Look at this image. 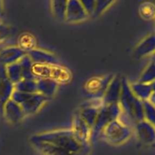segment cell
<instances>
[{"label": "cell", "mask_w": 155, "mask_h": 155, "mask_svg": "<svg viewBox=\"0 0 155 155\" xmlns=\"http://www.w3.org/2000/svg\"><path fill=\"white\" fill-rule=\"evenodd\" d=\"M134 127L138 139L141 142L146 145L155 143V127L145 120L137 123Z\"/></svg>", "instance_id": "cell-12"}, {"label": "cell", "mask_w": 155, "mask_h": 155, "mask_svg": "<svg viewBox=\"0 0 155 155\" xmlns=\"http://www.w3.org/2000/svg\"><path fill=\"white\" fill-rule=\"evenodd\" d=\"M114 75H107L104 77H93L88 80L85 86V90L89 98L102 99L107 86Z\"/></svg>", "instance_id": "cell-6"}, {"label": "cell", "mask_w": 155, "mask_h": 155, "mask_svg": "<svg viewBox=\"0 0 155 155\" xmlns=\"http://www.w3.org/2000/svg\"><path fill=\"white\" fill-rule=\"evenodd\" d=\"M2 113L4 114L6 120L11 124H14L21 122L25 116V114L21 106L12 99L8 100L5 104L2 109Z\"/></svg>", "instance_id": "cell-13"}, {"label": "cell", "mask_w": 155, "mask_h": 155, "mask_svg": "<svg viewBox=\"0 0 155 155\" xmlns=\"http://www.w3.org/2000/svg\"><path fill=\"white\" fill-rule=\"evenodd\" d=\"M2 2L0 1V16L2 15Z\"/></svg>", "instance_id": "cell-33"}, {"label": "cell", "mask_w": 155, "mask_h": 155, "mask_svg": "<svg viewBox=\"0 0 155 155\" xmlns=\"http://www.w3.org/2000/svg\"><path fill=\"white\" fill-rule=\"evenodd\" d=\"M132 134L131 127L126 125L120 120H116L104 128L101 136L110 145H120L128 141Z\"/></svg>", "instance_id": "cell-4"}, {"label": "cell", "mask_w": 155, "mask_h": 155, "mask_svg": "<svg viewBox=\"0 0 155 155\" xmlns=\"http://www.w3.org/2000/svg\"><path fill=\"white\" fill-rule=\"evenodd\" d=\"M104 105L102 99L89 98L87 101L83 103L81 109L78 112L79 115L86 122L92 130L96 121L100 108Z\"/></svg>", "instance_id": "cell-8"}, {"label": "cell", "mask_w": 155, "mask_h": 155, "mask_svg": "<svg viewBox=\"0 0 155 155\" xmlns=\"http://www.w3.org/2000/svg\"><path fill=\"white\" fill-rule=\"evenodd\" d=\"M20 66L21 68L23 79L25 80H36V77L34 74V64L31 61L27 54L22 58L19 61Z\"/></svg>", "instance_id": "cell-20"}, {"label": "cell", "mask_w": 155, "mask_h": 155, "mask_svg": "<svg viewBox=\"0 0 155 155\" xmlns=\"http://www.w3.org/2000/svg\"><path fill=\"white\" fill-rule=\"evenodd\" d=\"M26 54L27 52L21 49L19 46L8 47L0 51V64L8 66L19 62Z\"/></svg>", "instance_id": "cell-15"}, {"label": "cell", "mask_w": 155, "mask_h": 155, "mask_svg": "<svg viewBox=\"0 0 155 155\" xmlns=\"http://www.w3.org/2000/svg\"><path fill=\"white\" fill-rule=\"evenodd\" d=\"M20 48L24 51H30L33 49L35 46V39L30 34H24L20 37Z\"/></svg>", "instance_id": "cell-27"}, {"label": "cell", "mask_w": 155, "mask_h": 155, "mask_svg": "<svg viewBox=\"0 0 155 155\" xmlns=\"http://www.w3.org/2000/svg\"><path fill=\"white\" fill-rule=\"evenodd\" d=\"M29 141L42 155H88L90 151V143L79 139L71 129L38 133Z\"/></svg>", "instance_id": "cell-1"}, {"label": "cell", "mask_w": 155, "mask_h": 155, "mask_svg": "<svg viewBox=\"0 0 155 155\" xmlns=\"http://www.w3.org/2000/svg\"><path fill=\"white\" fill-rule=\"evenodd\" d=\"M34 64L37 65H51L56 66L59 65L57 58L51 53L44 50L34 48L27 52Z\"/></svg>", "instance_id": "cell-14"}, {"label": "cell", "mask_w": 155, "mask_h": 155, "mask_svg": "<svg viewBox=\"0 0 155 155\" xmlns=\"http://www.w3.org/2000/svg\"><path fill=\"white\" fill-rule=\"evenodd\" d=\"M151 86L152 88L153 92H155V81L153 82V83H151Z\"/></svg>", "instance_id": "cell-32"}, {"label": "cell", "mask_w": 155, "mask_h": 155, "mask_svg": "<svg viewBox=\"0 0 155 155\" xmlns=\"http://www.w3.org/2000/svg\"><path fill=\"white\" fill-rule=\"evenodd\" d=\"M155 51V33L148 35L136 46L134 55L137 58L151 56Z\"/></svg>", "instance_id": "cell-17"}, {"label": "cell", "mask_w": 155, "mask_h": 155, "mask_svg": "<svg viewBox=\"0 0 155 155\" xmlns=\"http://www.w3.org/2000/svg\"><path fill=\"white\" fill-rule=\"evenodd\" d=\"M15 90L27 94L36 93L37 92L36 80L22 79L21 81L15 84Z\"/></svg>", "instance_id": "cell-21"}, {"label": "cell", "mask_w": 155, "mask_h": 155, "mask_svg": "<svg viewBox=\"0 0 155 155\" xmlns=\"http://www.w3.org/2000/svg\"><path fill=\"white\" fill-rule=\"evenodd\" d=\"M155 81V62L151 61L139 77V82L151 84Z\"/></svg>", "instance_id": "cell-23"}, {"label": "cell", "mask_w": 155, "mask_h": 155, "mask_svg": "<svg viewBox=\"0 0 155 155\" xmlns=\"http://www.w3.org/2000/svg\"><path fill=\"white\" fill-rule=\"evenodd\" d=\"M119 106L121 114L119 119L121 122L130 127L144 120L143 101L139 100L132 92L130 83L123 77L122 90L120 97Z\"/></svg>", "instance_id": "cell-2"}, {"label": "cell", "mask_w": 155, "mask_h": 155, "mask_svg": "<svg viewBox=\"0 0 155 155\" xmlns=\"http://www.w3.org/2000/svg\"><path fill=\"white\" fill-rule=\"evenodd\" d=\"M148 101H150V102L151 103V104H153V105L155 107V92H153V94L151 95V98H149V100Z\"/></svg>", "instance_id": "cell-31"}, {"label": "cell", "mask_w": 155, "mask_h": 155, "mask_svg": "<svg viewBox=\"0 0 155 155\" xmlns=\"http://www.w3.org/2000/svg\"><path fill=\"white\" fill-rule=\"evenodd\" d=\"M139 13L144 19H155V5L151 2L142 3L139 7Z\"/></svg>", "instance_id": "cell-25"}, {"label": "cell", "mask_w": 155, "mask_h": 155, "mask_svg": "<svg viewBox=\"0 0 155 155\" xmlns=\"http://www.w3.org/2000/svg\"><path fill=\"white\" fill-rule=\"evenodd\" d=\"M81 2V4L83 5L88 17L92 16L94 14L95 8V1H92V0H83Z\"/></svg>", "instance_id": "cell-29"}, {"label": "cell", "mask_w": 155, "mask_h": 155, "mask_svg": "<svg viewBox=\"0 0 155 155\" xmlns=\"http://www.w3.org/2000/svg\"><path fill=\"white\" fill-rule=\"evenodd\" d=\"M122 80L123 77L120 76H114L102 98L104 104H119L120 97L122 90Z\"/></svg>", "instance_id": "cell-9"}, {"label": "cell", "mask_w": 155, "mask_h": 155, "mask_svg": "<svg viewBox=\"0 0 155 155\" xmlns=\"http://www.w3.org/2000/svg\"><path fill=\"white\" fill-rule=\"evenodd\" d=\"M151 61L155 62V51H154V54H153L151 56Z\"/></svg>", "instance_id": "cell-34"}, {"label": "cell", "mask_w": 155, "mask_h": 155, "mask_svg": "<svg viewBox=\"0 0 155 155\" xmlns=\"http://www.w3.org/2000/svg\"><path fill=\"white\" fill-rule=\"evenodd\" d=\"M59 83L53 79L38 78L36 80V89L38 93L43 96L51 98L57 92Z\"/></svg>", "instance_id": "cell-18"}, {"label": "cell", "mask_w": 155, "mask_h": 155, "mask_svg": "<svg viewBox=\"0 0 155 155\" xmlns=\"http://www.w3.org/2000/svg\"><path fill=\"white\" fill-rule=\"evenodd\" d=\"M67 4H68V1L51 2V8L53 15L58 19L64 20Z\"/></svg>", "instance_id": "cell-24"}, {"label": "cell", "mask_w": 155, "mask_h": 155, "mask_svg": "<svg viewBox=\"0 0 155 155\" xmlns=\"http://www.w3.org/2000/svg\"><path fill=\"white\" fill-rule=\"evenodd\" d=\"M113 3L112 1H95V8L92 16H99Z\"/></svg>", "instance_id": "cell-28"}, {"label": "cell", "mask_w": 155, "mask_h": 155, "mask_svg": "<svg viewBox=\"0 0 155 155\" xmlns=\"http://www.w3.org/2000/svg\"><path fill=\"white\" fill-rule=\"evenodd\" d=\"M11 34V29L6 24L0 23V42L5 40Z\"/></svg>", "instance_id": "cell-30"}, {"label": "cell", "mask_w": 155, "mask_h": 155, "mask_svg": "<svg viewBox=\"0 0 155 155\" xmlns=\"http://www.w3.org/2000/svg\"><path fill=\"white\" fill-rule=\"evenodd\" d=\"M121 114V109L119 104H104L100 108L91 133V141H95L101 136L103 130L106 127L113 121L119 119Z\"/></svg>", "instance_id": "cell-3"}, {"label": "cell", "mask_w": 155, "mask_h": 155, "mask_svg": "<svg viewBox=\"0 0 155 155\" xmlns=\"http://www.w3.org/2000/svg\"><path fill=\"white\" fill-rule=\"evenodd\" d=\"M130 86L133 93L142 101H148L153 94L151 84L140 83L138 81L131 84L130 83Z\"/></svg>", "instance_id": "cell-19"}, {"label": "cell", "mask_w": 155, "mask_h": 155, "mask_svg": "<svg viewBox=\"0 0 155 155\" xmlns=\"http://www.w3.org/2000/svg\"><path fill=\"white\" fill-rule=\"evenodd\" d=\"M11 99L21 106L25 115H33L41 109L48 98L38 92L27 94L15 90Z\"/></svg>", "instance_id": "cell-5"}, {"label": "cell", "mask_w": 155, "mask_h": 155, "mask_svg": "<svg viewBox=\"0 0 155 155\" xmlns=\"http://www.w3.org/2000/svg\"><path fill=\"white\" fill-rule=\"evenodd\" d=\"M5 71L8 77L14 85L18 83L23 79L22 72H21V68L19 62L5 66Z\"/></svg>", "instance_id": "cell-22"}, {"label": "cell", "mask_w": 155, "mask_h": 155, "mask_svg": "<svg viewBox=\"0 0 155 155\" xmlns=\"http://www.w3.org/2000/svg\"><path fill=\"white\" fill-rule=\"evenodd\" d=\"M144 120L155 127V107L149 101H143Z\"/></svg>", "instance_id": "cell-26"}, {"label": "cell", "mask_w": 155, "mask_h": 155, "mask_svg": "<svg viewBox=\"0 0 155 155\" xmlns=\"http://www.w3.org/2000/svg\"><path fill=\"white\" fill-rule=\"evenodd\" d=\"M73 133L77 136L79 139L86 143H90L91 133L92 130L89 128V126L86 124L81 117L77 114L74 116L72 122V127L71 129Z\"/></svg>", "instance_id": "cell-16"}, {"label": "cell", "mask_w": 155, "mask_h": 155, "mask_svg": "<svg viewBox=\"0 0 155 155\" xmlns=\"http://www.w3.org/2000/svg\"><path fill=\"white\" fill-rule=\"evenodd\" d=\"M15 91V85L6 74L5 66L0 64V110L2 112L5 104L11 99Z\"/></svg>", "instance_id": "cell-10"}, {"label": "cell", "mask_w": 155, "mask_h": 155, "mask_svg": "<svg viewBox=\"0 0 155 155\" xmlns=\"http://www.w3.org/2000/svg\"><path fill=\"white\" fill-rule=\"evenodd\" d=\"M34 74L38 78H50L59 81H66L69 80L70 74L66 70L62 68L59 65H37L34 64Z\"/></svg>", "instance_id": "cell-7"}, {"label": "cell", "mask_w": 155, "mask_h": 155, "mask_svg": "<svg viewBox=\"0 0 155 155\" xmlns=\"http://www.w3.org/2000/svg\"><path fill=\"white\" fill-rule=\"evenodd\" d=\"M88 18V15L80 1H68L65 14V21L70 23L83 21Z\"/></svg>", "instance_id": "cell-11"}]
</instances>
